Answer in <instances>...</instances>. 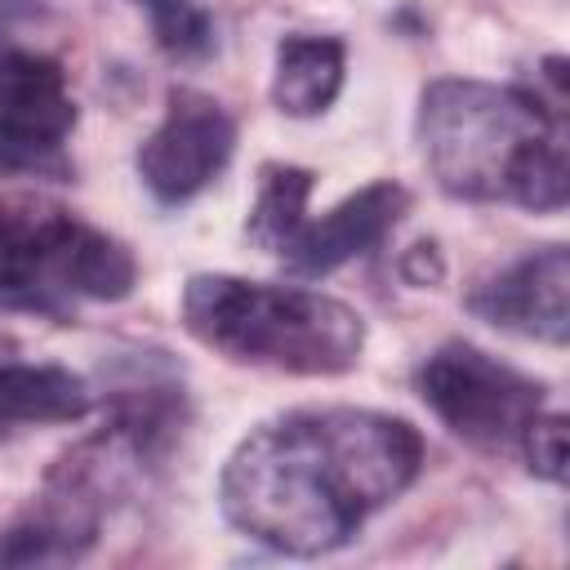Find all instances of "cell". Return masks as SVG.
Returning a JSON list of instances; mask_svg holds the SVG:
<instances>
[{
	"instance_id": "obj_1",
	"label": "cell",
	"mask_w": 570,
	"mask_h": 570,
	"mask_svg": "<svg viewBox=\"0 0 570 570\" xmlns=\"http://www.w3.org/2000/svg\"><path fill=\"white\" fill-rule=\"evenodd\" d=\"M423 468L410 419L356 405H303L249 428L223 463V517L285 557H325L396 503Z\"/></svg>"
},
{
	"instance_id": "obj_2",
	"label": "cell",
	"mask_w": 570,
	"mask_h": 570,
	"mask_svg": "<svg viewBox=\"0 0 570 570\" xmlns=\"http://www.w3.org/2000/svg\"><path fill=\"white\" fill-rule=\"evenodd\" d=\"M428 174L454 200H508L530 214L566 209V111L517 85L432 80L414 120Z\"/></svg>"
},
{
	"instance_id": "obj_3",
	"label": "cell",
	"mask_w": 570,
	"mask_h": 570,
	"mask_svg": "<svg viewBox=\"0 0 570 570\" xmlns=\"http://www.w3.org/2000/svg\"><path fill=\"white\" fill-rule=\"evenodd\" d=\"M183 330L236 365H263L298 379L356 370L365 321L352 303L307 289L267 285L232 272H196L183 285Z\"/></svg>"
},
{
	"instance_id": "obj_4",
	"label": "cell",
	"mask_w": 570,
	"mask_h": 570,
	"mask_svg": "<svg viewBox=\"0 0 570 570\" xmlns=\"http://www.w3.org/2000/svg\"><path fill=\"white\" fill-rule=\"evenodd\" d=\"M134 281V254L102 227L53 200H0V307L62 316L76 303H120Z\"/></svg>"
},
{
	"instance_id": "obj_5",
	"label": "cell",
	"mask_w": 570,
	"mask_h": 570,
	"mask_svg": "<svg viewBox=\"0 0 570 570\" xmlns=\"http://www.w3.org/2000/svg\"><path fill=\"white\" fill-rule=\"evenodd\" d=\"M423 405L468 445L485 454L517 450L525 423L543 410L548 387L499 356L481 352L476 343L450 338L441 343L414 374Z\"/></svg>"
},
{
	"instance_id": "obj_6",
	"label": "cell",
	"mask_w": 570,
	"mask_h": 570,
	"mask_svg": "<svg viewBox=\"0 0 570 570\" xmlns=\"http://www.w3.org/2000/svg\"><path fill=\"white\" fill-rule=\"evenodd\" d=\"M71 129L67 71L40 49H0V174L62 178Z\"/></svg>"
},
{
	"instance_id": "obj_7",
	"label": "cell",
	"mask_w": 570,
	"mask_h": 570,
	"mask_svg": "<svg viewBox=\"0 0 570 570\" xmlns=\"http://www.w3.org/2000/svg\"><path fill=\"white\" fill-rule=\"evenodd\" d=\"M232 151V111L191 85H174L160 125L138 147V178L160 205H187L227 169Z\"/></svg>"
},
{
	"instance_id": "obj_8",
	"label": "cell",
	"mask_w": 570,
	"mask_h": 570,
	"mask_svg": "<svg viewBox=\"0 0 570 570\" xmlns=\"http://www.w3.org/2000/svg\"><path fill=\"white\" fill-rule=\"evenodd\" d=\"M468 312L494 330L561 347L570 338V254L543 245L494 272L468 294Z\"/></svg>"
},
{
	"instance_id": "obj_9",
	"label": "cell",
	"mask_w": 570,
	"mask_h": 570,
	"mask_svg": "<svg viewBox=\"0 0 570 570\" xmlns=\"http://www.w3.org/2000/svg\"><path fill=\"white\" fill-rule=\"evenodd\" d=\"M410 214V191L392 178L365 183L361 191L343 196L321 218H303L298 232L281 245V267L298 281H321L343 263L370 254L401 218Z\"/></svg>"
},
{
	"instance_id": "obj_10",
	"label": "cell",
	"mask_w": 570,
	"mask_h": 570,
	"mask_svg": "<svg viewBox=\"0 0 570 570\" xmlns=\"http://www.w3.org/2000/svg\"><path fill=\"white\" fill-rule=\"evenodd\" d=\"M347 76V49L338 36H285L272 58V102L294 120H312L334 107Z\"/></svg>"
},
{
	"instance_id": "obj_11",
	"label": "cell",
	"mask_w": 570,
	"mask_h": 570,
	"mask_svg": "<svg viewBox=\"0 0 570 570\" xmlns=\"http://www.w3.org/2000/svg\"><path fill=\"white\" fill-rule=\"evenodd\" d=\"M94 410V387L67 365H0V432L22 423H76Z\"/></svg>"
},
{
	"instance_id": "obj_12",
	"label": "cell",
	"mask_w": 570,
	"mask_h": 570,
	"mask_svg": "<svg viewBox=\"0 0 570 570\" xmlns=\"http://www.w3.org/2000/svg\"><path fill=\"white\" fill-rule=\"evenodd\" d=\"M312 187H316V174L312 169L285 165V160H267L258 169V191H254V205H249V218H245V236L263 254H281V245L307 218Z\"/></svg>"
},
{
	"instance_id": "obj_13",
	"label": "cell",
	"mask_w": 570,
	"mask_h": 570,
	"mask_svg": "<svg viewBox=\"0 0 570 570\" xmlns=\"http://www.w3.org/2000/svg\"><path fill=\"white\" fill-rule=\"evenodd\" d=\"M151 18V36L169 58H205L214 49V18L196 0H138Z\"/></svg>"
},
{
	"instance_id": "obj_14",
	"label": "cell",
	"mask_w": 570,
	"mask_h": 570,
	"mask_svg": "<svg viewBox=\"0 0 570 570\" xmlns=\"http://www.w3.org/2000/svg\"><path fill=\"white\" fill-rule=\"evenodd\" d=\"M517 450L525 454V468H530L534 476L561 485V481H566V414L539 410V414L525 423Z\"/></svg>"
},
{
	"instance_id": "obj_15",
	"label": "cell",
	"mask_w": 570,
	"mask_h": 570,
	"mask_svg": "<svg viewBox=\"0 0 570 570\" xmlns=\"http://www.w3.org/2000/svg\"><path fill=\"white\" fill-rule=\"evenodd\" d=\"M45 18L40 0H0V49H13V36L22 31V22Z\"/></svg>"
}]
</instances>
